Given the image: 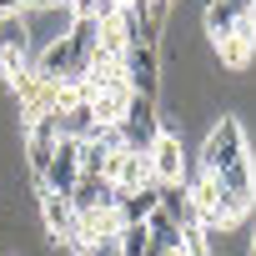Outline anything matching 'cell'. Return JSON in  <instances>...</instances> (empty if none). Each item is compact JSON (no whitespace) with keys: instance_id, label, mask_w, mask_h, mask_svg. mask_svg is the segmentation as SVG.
<instances>
[{"instance_id":"2","label":"cell","mask_w":256,"mask_h":256,"mask_svg":"<svg viewBox=\"0 0 256 256\" xmlns=\"http://www.w3.org/2000/svg\"><path fill=\"white\" fill-rule=\"evenodd\" d=\"M146 156H151V176H156V186L181 181V171H186V161H191V156H186V141H181V136H171L166 126H161V136L151 141V151H146Z\"/></svg>"},{"instance_id":"3","label":"cell","mask_w":256,"mask_h":256,"mask_svg":"<svg viewBox=\"0 0 256 256\" xmlns=\"http://www.w3.org/2000/svg\"><path fill=\"white\" fill-rule=\"evenodd\" d=\"M36 206H40V226H46V236H50L56 246H66L70 231H76V211H70V201H66L60 191L36 186Z\"/></svg>"},{"instance_id":"6","label":"cell","mask_w":256,"mask_h":256,"mask_svg":"<svg viewBox=\"0 0 256 256\" xmlns=\"http://www.w3.org/2000/svg\"><path fill=\"white\" fill-rule=\"evenodd\" d=\"M116 251H120V256H146V251H151V231H146V221L120 226V231H116Z\"/></svg>"},{"instance_id":"1","label":"cell","mask_w":256,"mask_h":256,"mask_svg":"<svg viewBox=\"0 0 256 256\" xmlns=\"http://www.w3.org/2000/svg\"><path fill=\"white\" fill-rule=\"evenodd\" d=\"M196 161L211 171V176H226V171H236V166H246L251 161V141H246V126L231 116V110H221L216 120H211V131H206V141H201V151H196Z\"/></svg>"},{"instance_id":"4","label":"cell","mask_w":256,"mask_h":256,"mask_svg":"<svg viewBox=\"0 0 256 256\" xmlns=\"http://www.w3.org/2000/svg\"><path fill=\"white\" fill-rule=\"evenodd\" d=\"M236 20H241V16L226 6V0H206V10H201V30H206L211 46H221V40L236 30Z\"/></svg>"},{"instance_id":"7","label":"cell","mask_w":256,"mask_h":256,"mask_svg":"<svg viewBox=\"0 0 256 256\" xmlns=\"http://www.w3.org/2000/svg\"><path fill=\"white\" fill-rule=\"evenodd\" d=\"M226 6H231L236 16H256V0H226Z\"/></svg>"},{"instance_id":"5","label":"cell","mask_w":256,"mask_h":256,"mask_svg":"<svg viewBox=\"0 0 256 256\" xmlns=\"http://www.w3.org/2000/svg\"><path fill=\"white\" fill-rule=\"evenodd\" d=\"M156 201H161V216H171L181 231H186V226H196V211H191V196H186V186H181V181L161 186V191H156Z\"/></svg>"}]
</instances>
